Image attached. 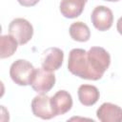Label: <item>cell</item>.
Instances as JSON below:
<instances>
[{
    "label": "cell",
    "instance_id": "cell-9",
    "mask_svg": "<svg viewBox=\"0 0 122 122\" xmlns=\"http://www.w3.org/2000/svg\"><path fill=\"white\" fill-rule=\"evenodd\" d=\"M51 104L55 115H63L71 109L72 98L67 91L60 90L51 97Z\"/></svg>",
    "mask_w": 122,
    "mask_h": 122
},
{
    "label": "cell",
    "instance_id": "cell-10",
    "mask_svg": "<svg viewBox=\"0 0 122 122\" xmlns=\"http://www.w3.org/2000/svg\"><path fill=\"white\" fill-rule=\"evenodd\" d=\"M96 116L102 122H122V109L117 105L106 102L97 109Z\"/></svg>",
    "mask_w": 122,
    "mask_h": 122
},
{
    "label": "cell",
    "instance_id": "cell-12",
    "mask_svg": "<svg viewBox=\"0 0 122 122\" xmlns=\"http://www.w3.org/2000/svg\"><path fill=\"white\" fill-rule=\"evenodd\" d=\"M78 99L80 103L84 106H92L94 105L100 96L99 91L95 86L84 84L78 88L77 91Z\"/></svg>",
    "mask_w": 122,
    "mask_h": 122
},
{
    "label": "cell",
    "instance_id": "cell-8",
    "mask_svg": "<svg viewBox=\"0 0 122 122\" xmlns=\"http://www.w3.org/2000/svg\"><path fill=\"white\" fill-rule=\"evenodd\" d=\"M63 59H64V52L61 49L55 47L49 48L43 52L41 59L42 68L49 71H57L61 67L63 63Z\"/></svg>",
    "mask_w": 122,
    "mask_h": 122
},
{
    "label": "cell",
    "instance_id": "cell-4",
    "mask_svg": "<svg viewBox=\"0 0 122 122\" xmlns=\"http://www.w3.org/2000/svg\"><path fill=\"white\" fill-rule=\"evenodd\" d=\"M9 32L18 42L19 45L27 44L32 37V25L24 18H15L9 25Z\"/></svg>",
    "mask_w": 122,
    "mask_h": 122
},
{
    "label": "cell",
    "instance_id": "cell-5",
    "mask_svg": "<svg viewBox=\"0 0 122 122\" xmlns=\"http://www.w3.org/2000/svg\"><path fill=\"white\" fill-rule=\"evenodd\" d=\"M55 83V75L52 71H46L43 68L35 69L30 86L38 93H47L50 92Z\"/></svg>",
    "mask_w": 122,
    "mask_h": 122
},
{
    "label": "cell",
    "instance_id": "cell-15",
    "mask_svg": "<svg viewBox=\"0 0 122 122\" xmlns=\"http://www.w3.org/2000/svg\"><path fill=\"white\" fill-rule=\"evenodd\" d=\"M17 1L23 7H32L35 6L40 0H17Z\"/></svg>",
    "mask_w": 122,
    "mask_h": 122
},
{
    "label": "cell",
    "instance_id": "cell-11",
    "mask_svg": "<svg viewBox=\"0 0 122 122\" xmlns=\"http://www.w3.org/2000/svg\"><path fill=\"white\" fill-rule=\"evenodd\" d=\"M88 0H61L60 12L66 18L78 17L85 7Z\"/></svg>",
    "mask_w": 122,
    "mask_h": 122
},
{
    "label": "cell",
    "instance_id": "cell-7",
    "mask_svg": "<svg viewBox=\"0 0 122 122\" xmlns=\"http://www.w3.org/2000/svg\"><path fill=\"white\" fill-rule=\"evenodd\" d=\"M31 111L32 113L41 119H51L56 116L51 104V97L46 95V93H39L31 101Z\"/></svg>",
    "mask_w": 122,
    "mask_h": 122
},
{
    "label": "cell",
    "instance_id": "cell-13",
    "mask_svg": "<svg viewBox=\"0 0 122 122\" xmlns=\"http://www.w3.org/2000/svg\"><path fill=\"white\" fill-rule=\"evenodd\" d=\"M69 31L71 37L78 42H86L91 37V31L89 27L81 21L72 23L70 26Z\"/></svg>",
    "mask_w": 122,
    "mask_h": 122
},
{
    "label": "cell",
    "instance_id": "cell-14",
    "mask_svg": "<svg viewBox=\"0 0 122 122\" xmlns=\"http://www.w3.org/2000/svg\"><path fill=\"white\" fill-rule=\"evenodd\" d=\"M17 46L18 42L12 35H2L0 37V57L3 59L11 56L17 50Z\"/></svg>",
    "mask_w": 122,
    "mask_h": 122
},
{
    "label": "cell",
    "instance_id": "cell-1",
    "mask_svg": "<svg viewBox=\"0 0 122 122\" xmlns=\"http://www.w3.org/2000/svg\"><path fill=\"white\" fill-rule=\"evenodd\" d=\"M87 61L94 80L100 79L111 64L109 52L101 47H92L87 51Z\"/></svg>",
    "mask_w": 122,
    "mask_h": 122
},
{
    "label": "cell",
    "instance_id": "cell-2",
    "mask_svg": "<svg viewBox=\"0 0 122 122\" xmlns=\"http://www.w3.org/2000/svg\"><path fill=\"white\" fill-rule=\"evenodd\" d=\"M68 70L82 79L94 80L87 61V51L83 49H72L69 53Z\"/></svg>",
    "mask_w": 122,
    "mask_h": 122
},
{
    "label": "cell",
    "instance_id": "cell-3",
    "mask_svg": "<svg viewBox=\"0 0 122 122\" xmlns=\"http://www.w3.org/2000/svg\"><path fill=\"white\" fill-rule=\"evenodd\" d=\"M35 68L27 60L18 59L14 61L10 69V76L11 80L19 86L30 85Z\"/></svg>",
    "mask_w": 122,
    "mask_h": 122
},
{
    "label": "cell",
    "instance_id": "cell-6",
    "mask_svg": "<svg viewBox=\"0 0 122 122\" xmlns=\"http://www.w3.org/2000/svg\"><path fill=\"white\" fill-rule=\"evenodd\" d=\"M91 20L96 30L100 31H105L112 26L113 14L108 7L97 6L93 9L91 14Z\"/></svg>",
    "mask_w": 122,
    "mask_h": 122
},
{
    "label": "cell",
    "instance_id": "cell-17",
    "mask_svg": "<svg viewBox=\"0 0 122 122\" xmlns=\"http://www.w3.org/2000/svg\"><path fill=\"white\" fill-rule=\"evenodd\" d=\"M104 1H109V2H117L119 0H104Z\"/></svg>",
    "mask_w": 122,
    "mask_h": 122
},
{
    "label": "cell",
    "instance_id": "cell-16",
    "mask_svg": "<svg viewBox=\"0 0 122 122\" xmlns=\"http://www.w3.org/2000/svg\"><path fill=\"white\" fill-rule=\"evenodd\" d=\"M116 29H117V31L122 35V16L117 20V23H116Z\"/></svg>",
    "mask_w": 122,
    "mask_h": 122
}]
</instances>
